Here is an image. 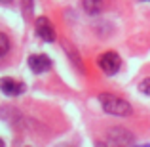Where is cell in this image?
<instances>
[{
  "mask_svg": "<svg viewBox=\"0 0 150 147\" xmlns=\"http://www.w3.org/2000/svg\"><path fill=\"white\" fill-rule=\"evenodd\" d=\"M99 67L106 75H116L120 69V55L116 52H105L99 57Z\"/></svg>",
  "mask_w": 150,
  "mask_h": 147,
  "instance_id": "7a4b0ae2",
  "label": "cell"
},
{
  "mask_svg": "<svg viewBox=\"0 0 150 147\" xmlns=\"http://www.w3.org/2000/svg\"><path fill=\"white\" fill-rule=\"evenodd\" d=\"M34 31H36V34L42 38V40H46V42H53L55 40V31H53V27H51L50 19L38 17L36 23H34Z\"/></svg>",
  "mask_w": 150,
  "mask_h": 147,
  "instance_id": "277c9868",
  "label": "cell"
},
{
  "mask_svg": "<svg viewBox=\"0 0 150 147\" xmlns=\"http://www.w3.org/2000/svg\"><path fill=\"white\" fill-rule=\"evenodd\" d=\"M8 50H10V38L4 33H0V57H2L4 54H8Z\"/></svg>",
  "mask_w": 150,
  "mask_h": 147,
  "instance_id": "52a82bcc",
  "label": "cell"
},
{
  "mask_svg": "<svg viewBox=\"0 0 150 147\" xmlns=\"http://www.w3.org/2000/svg\"><path fill=\"white\" fill-rule=\"evenodd\" d=\"M0 2H10V0H0Z\"/></svg>",
  "mask_w": 150,
  "mask_h": 147,
  "instance_id": "7c38bea8",
  "label": "cell"
},
{
  "mask_svg": "<svg viewBox=\"0 0 150 147\" xmlns=\"http://www.w3.org/2000/svg\"><path fill=\"white\" fill-rule=\"evenodd\" d=\"M23 4V10H25V15L30 14V8H33V0H21Z\"/></svg>",
  "mask_w": 150,
  "mask_h": 147,
  "instance_id": "9c48e42d",
  "label": "cell"
},
{
  "mask_svg": "<svg viewBox=\"0 0 150 147\" xmlns=\"http://www.w3.org/2000/svg\"><path fill=\"white\" fill-rule=\"evenodd\" d=\"M51 67V59L44 54H33L29 57V69L33 71L34 75H40V73H46Z\"/></svg>",
  "mask_w": 150,
  "mask_h": 147,
  "instance_id": "3957f363",
  "label": "cell"
},
{
  "mask_svg": "<svg viewBox=\"0 0 150 147\" xmlns=\"http://www.w3.org/2000/svg\"><path fill=\"white\" fill-rule=\"evenodd\" d=\"M0 147H4V141L2 140H0Z\"/></svg>",
  "mask_w": 150,
  "mask_h": 147,
  "instance_id": "8fae6325",
  "label": "cell"
},
{
  "mask_svg": "<svg viewBox=\"0 0 150 147\" xmlns=\"http://www.w3.org/2000/svg\"><path fill=\"white\" fill-rule=\"evenodd\" d=\"M139 90L143 94H146V96H150V78H144L143 82L139 84Z\"/></svg>",
  "mask_w": 150,
  "mask_h": 147,
  "instance_id": "ba28073f",
  "label": "cell"
},
{
  "mask_svg": "<svg viewBox=\"0 0 150 147\" xmlns=\"http://www.w3.org/2000/svg\"><path fill=\"white\" fill-rule=\"evenodd\" d=\"M82 4L88 14H99L103 8V0H82Z\"/></svg>",
  "mask_w": 150,
  "mask_h": 147,
  "instance_id": "8992f818",
  "label": "cell"
},
{
  "mask_svg": "<svg viewBox=\"0 0 150 147\" xmlns=\"http://www.w3.org/2000/svg\"><path fill=\"white\" fill-rule=\"evenodd\" d=\"M99 101L108 115H114V117H127V115H131V105L125 99L114 96V94H101Z\"/></svg>",
  "mask_w": 150,
  "mask_h": 147,
  "instance_id": "6da1fadb",
  "label": "cell"
},
{
  "mask_svg": "<svg viewBox=\"0 0 150 147\" xmlns=\"http://www.w3.org/2000/svg\"><path fill=\"white\" fill-rule=\"evenodd\" d=\"M0 90H2L4 94H8V96H19V94H23V90H25V84L6 77V78L0 80Z\"/></svg>",
  "mask_w": 150,
  "mask_h": 147,
  "instance_id": "5b68a950",
  "label": "cell"
},
{
  "mask_svg": "<svg viewBox=\"0 0 150 147\" xmlns=\"http://www.w3.org/2000/svg\"><path fill=\"white\" fill-rule=\"evenodd\" d=\"M137 147H150V143H144V145H137Z\"/></svg>",
  "mask_w": 150,
  "mask_h": 147,
  "instance_id": "30bf717a",
  "label": "cell"
}]
</instances>
